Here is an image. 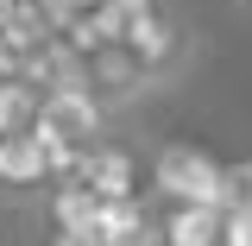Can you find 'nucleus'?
Listing matches in <instances>:
<instances>
[{"mask_svg": "<svg viewBox=\"0 0 252 246\" xmlns=\"http://www.w3.org/2000/svg\"><path fill=\"white\" fill-rule=\"evenodd\" d=\"M51 246H101L94 234H51Z\"/></svg>", "mask_w": 252, "mask_h": 246, "instance_id": "nucleus-10", "label": "nucleus"}, {"mask_svg": "<svg viewBox=\"0 0 252 246\" xmlns=\"http://www.w3.org/2000/svg\"><path fill=\"white\" fill-rule=\"evenodd\" d=\"M19 6H44V13H51V0H19Z\"/></svg>", "mask_w": 252, "mask_h": 246, "instance_id": "nucleus-12", "label": "nucleus"}, {"mask_svg": "<svg viewBox=\"0 0 252 246\" xmlns=\"http://www.w3.org/2000/svg\"><path fill=\"white\" fill-rule=\"evenodd\" d=\"M38 114H44V95L32 89L26 76L0 82V139H32L38 133Z\"/></svg>", "mask_w": 252, "mask_h": 246, "instance_id": "nucleus-7", "label": "nucleus"}, {"mask_svg": "<svg viewBox=\"0 0 252 246\" xmlns=\"http://www.w3.org/2000/svg\"><path fill=\"white\" fill-rule=\"evenodd\" d=\"M126 51H132V63L152 76L158 89H177L189 76V63H195V32H189V19L177 13V6H152L145 19H132L126 26V38H120Z\"/></svg>", "mask_w": 252, "mask_h": 246, "instance_id": "nucleus-1", "label": "nucleus"}, {"mask_svg": "<svg viewBox=\"0 0 252 246\" xmlns=\"http://www.w3.org/2000/svg\"><path fill=\"white\" fill-rule=\"evenodd\" d=\"M57 189V171L38 139H0V202H44Z\"/></svg>", "mask_w": 252, "mask_h": 246, "instance_id": "nucleus-4", "label": "nucleus"}, {"mask_svg": "<svg viewBox=\"0 0 252 246\" xmlns=\"http://www.w3.org/2000/svg\"><path fill=\"white\" fill-rule=\"evenodd\" d=\"M76 183L94 189V202H139V158L107 139V145H94V152L82 158Z\"/></svg>", "mask_w": 252, "mask_h": 246, "instance_id": "nucleus-5", "label": "nucleus"}, {"mask_svg": "<svg viewBox=\"0 0 252 246\" xmlns=\"http://www.w3.org/2000/svg\"><path fill=\"white\" fill-rule=\"evenodd\" d=\"M82 89H89L94 101L114 114V120H126L132 107H145L152 95H164L152 76L132 63V51H126V44H101L94 57H82Z\"/></svg>", "mask_w": 252, "mask_h": 246, "instance_id": "nucleus-2", "label": "nucleus"}, {"mask_svg": "<svg viewBox=\"0 0 252 246\" xmlns=\"http://www.w3.org/2000/svg\"><path fill=\"white\" fill-rule=\"evenodd\" d=\"M19 19V0H0V38H6V26Z\"/></svg>", "mask_w": 252, "mask_h": 246, "instance_id": "nucleus-11", "label": "nucleus"}, {"mask_svg": "<svg viewBox=\"0 0 252 246\" xmlns=\"http://www.w3.org/2000/svg\"><path fill=\"white\" fill-rule=\"evenodd\" d=\"M220 246H252V209H246V215H227V227H220Z\"/></svg>", "mask_w": 252, "mask_h": 246, "instance_id": "nucleus-9", "label": "nucleus"}, {"mask_svg": "<svg viewBox=\"0 0 252 246\" xmlns=\"http://www.w3.org/2000/svg\"><path fill=\"white\" fill-rule=\"evenodd\" d=\"M233 6H240V13H252V0H233Z\"/></svg>", "mask_w": 252, "mask_h": 246, "instance_id": "nucleus-13", "label": "nucleus"}, {"mask_svg": "<svg viewBox=\"0 0 252 246\" xmlns=\"http://www.w3.org/2000/svg\"><path fill=\"white\" fill-rule=\"evenodd\" d=\"M220 227H227L220 209L189 202V209H170V215L158 221V240H164V246H220Z\"/></svg>", "mask_w": 252, "mask_h": 246, "instance_id": "nucleus-6", "label": "nucleus"}, {"mask_svg": "<svg viewBox=\"0 0 252 246\" xmlns=\"http://www.w3.org/2000/svg\"><path fill=\"white\" fill-rule=\"evenodd\" d=\"M152 189L170 202V209H189V202H208L215 209V189H220V164L195 145H158L152 158Z\"/></svg>", "mask_w": 252, "mask_h": 246, "instance_id": "nucleus-3", "label": "nucleus"}, {"mask_svg": "<svg viewBox=\"0 0 252 246\" xmlns=\"http://www.w3.org/2000/svg\"><path fill=\"white\" fill-rule=\"evenodd\" d=\"M101 6H107V0H51V19H57V32H69L76 19H89Z\"/></svg>", "mask_w": 252, "mask_h": 246, "instance_id": "nucleus-8", "label": "nucleus"}]
</instances>
